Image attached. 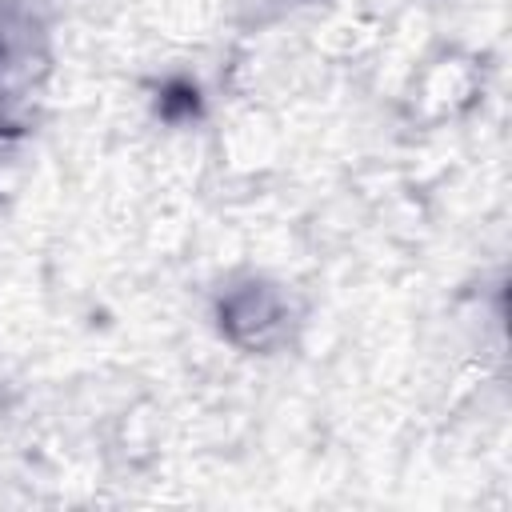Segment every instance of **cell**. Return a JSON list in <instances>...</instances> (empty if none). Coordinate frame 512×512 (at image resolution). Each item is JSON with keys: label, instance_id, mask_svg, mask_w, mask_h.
Returning a JSON list of instances; mask_svg holds the SVG:
<instances>
[{"label": "cell", "instance_id": "6da1fadb", "mask_svg": "<svg viewBox=\"0 0 512 512\" xmlns=\"http://www.w3.org/2000/svg\"><path fill=\"white\" fill-rule=\"evenodd\" d=\"M160 108H164V116H180V112H196V88H188V84H172V88L164 92V100H160Z\"/></svg>", "mask_w": 512, "mask_h": 512}]
</instances>
